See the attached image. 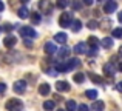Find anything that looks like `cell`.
<instances>
[{"label": "cell", "instance_id": "obj_28", "mask_svg": "<svg viewBox=\"0 0 122 111\" xmlns=\"http://www.w3.org/2000/svg\"><path fill=\"white\" fill-rule=\"evenodd\" d=\"M31 20H33V23H39V22H40V14H39V12L31 14Z\"/></svg>", "mask_w": 122, "mask_h": 111}, {"label": "cell", "instance_id": "obj_30", "mask_svg": "<svg viewBox=\"0 0 122 111\" xmlns=\"http://www.w3.org/2000/svg\"><path fill=\"white\" fill-rule=\"evenodd\" d=\"M86 26H88V29H96V28H97V22L96 20H90Z\"/></svg>", "mask_w": 122, "mask_h": 111}, {"label": "cell", "instance_id": "obj_5", "mask_svg": "<svg viewBox=\"0 0 122 111\" xmlns=\"http://www.w3.org/2000/svg\"><path fill=\"white\" fill-rule=\"evenodd\" d=\"M39 8H40V11H42V12H46V14H50V12L53 11V5H51L50 0H40Z\"/></svg>", "mask_w": 122, "mask_h": 111}, {"label": "cell", "instance_id": "obj_20", "mask_svg": "<svg viewBox=\"0 0 122 111\" xmlns=\"http://www.w3.org/2000/svg\"><path fill=\"white\" fill-rule=\"evenodd\" d=\"M54 106H56V103H54L53 100H46V102H43V108L46 110V111L54 110Z\"/></svg>", "mask_w": 122, "mask_h": 111}, {"label": "cell", "instance_id": "obj_24", "mask_svg": "<svg viewBox=\"0 0 122 111\" xmlns=\"http://www.w3.org/2000/svg\"><path fill=\"white\" fill-rule=\"evenodd\" d=\"M68 54H70V48H66V46L59 49V57H66Z\"/></svg>", "mask_w": 122, "mask_h": 111}, {"label": "cell", "instance_id": "obj_8", "mask_svg": "<svg viewBox=\"0 0 122 111\" xmlns=\"http://www.w3.org/2000/svg\"><path fill=\"white\" fill-rule=\"evenodd\" d=\"M56 90L60 91V93H66V91H70V83L65 80H59L56 83Z\"/></svg>", "mask_w": 122, "mask_h": 111}, {"label": "cell", "instance_id": "obj_19", "mask_svg": "<svg viewBox=\"0 0 122 111\" xmlns=\"http://www.w3.org/2000/svg\"><path fill=\"white\" fill-rule=\"evenodd\" d=\"M77 110V105H76L74 100H68L66 102V111H76Z\"/></svg>", "mask_w": 122, "mask_h": 111}, {"label": "cell", "instance_id": "obj_34", "mask_svg": "<svg viewBox=\"0 0 122 111\" xmlns=\"http://www.w3.org/2000/svg\"><path fill=\"white\" fill-rule=\"evenodd\" d=\"M5 91H6V85L5 83H0V94L5 93Z\"/></svg>", "mask_w": 122, "mask_h": 111}, {"label": "cell", "instance_id": "obj_37", "mask_svg": "<svg viewBox=\"0 0 122 111\" xmlns=\"http://www.w3.org/2000/svg\"><path fill=\"white\" fill-rule=\"evenodd\" d=\"M116 90H117V91H121V93H122V82H119V83H117Z\"/></svg>", "mask_w": 122, "mask_h": 111}, {"label": "cell", "instance_id": "obj_4", "mask_svg": "<svg viewBox=\"0 0 122 111\" xmlns=\"http://www.w3.org/2000/svg\"><path fill=\"white\" fill-rule=\"evenodd\" d=\"M12 90H14V93H17V94H23L25 90H26V82H25V80H17V82H14V87H12Z\"/></svg>", "mask_w": 122, "mask_h": 111}, {"label": "cell", "instance_id": "obj_17", "mask_svg": "<svg viewBox=\"0 0 122 111\" xmlns=\"http://www.w3.org/2000/svg\"><path fill=\"white\" fill-rule=\"evenodd\" d=\"M73 80H74L76 83H82V82L85 80V74H83V72H77V74H74Z\"/></svg>", "mask_w": 122, "mask_h": 111}, {"label": "cell", "instance_id": "obj_29", "mask_svg": "<svg viewBox=\"0 0 122 111\" xmlns=\"http://www.w3.org/2000/svg\"><path fill=\"white\" fill-rule=\"evenodd\" d=\"M90 79H91V82H94V83H102V79L96 74H90Z\"/></svg>", "mask_w": 122, "mask_h": 111}, {"label": "cell", "instance_id": "obj_25", "mask_svg": "<svg viewBox=\"0 0 122 111\" xmlns=\"http://www.w3.org/2000/svg\"><path fill=\"white\" fill-rule=\"evenodd\" d=\"M56 5L59 6V8H66V6L70 5V0H57Z\"/></svg>", "mask_w": 122, "mask_h": 111}, {"label": "cell", "instance_id": "obj_42", "mask_svg": "<svg viewBox=\"0 0 122 111\" xmlns=\"http://www.w3.org/2000/svg\"><path fill=\"white\" fill-rule=\"evenodd\" d=\"M119 56L122 57V46H121V48H119Z\"/></svg>", "mask_w": 122, "mask_h": 111}, {"label": "cell", "instance_id": "obj_38", "mask_svg": "<svg viewBox=\"0 0 122 111\" xmlns=\"http://www.w3.org/2000/svg\"><path fill=\"white\" fill-rule=\"evenodd\" d=\"M3 9H5V5H3V2H2V0H0V12H2Z\"/></svg>", "mask_w": 122, "mask_h": 111}, {"label": "cell", "instance_id": "obj_33", "mask_svg": "<svg viewBox=\"0 0 122 111\" xmlns=\"http://www.w3.org/2000/svg\"><path fill=\"white\" fill-rule=\"evenodd\" d=\"M46 72L50 76H57V72H59V71H57V69H46Z\"/></svg>", "mask_w": 122, "mask_h": 111}, {"label": "cell", "instance_id": "obj_27", "mask_svg": "<svg viewBox=\"0 0 122 111\" xmlns=\"http://www.w3.org/2000/svg\"><path fill=\"white\" fill-rule=\"evenodd\" d=\"M88 45H90V46H97V45H99L97 39H96V37H93V36H90V37H88Z\"/></svg>", "mask_w": 122, "mask_h": 111}, {"label": "cell", "instance_id": "obj_32", "mask_svg": "<svg viewBox=\"0 0 122 111\" xmlns=\"http://www.w3.org/2000/svg\"><path fill=\"white\" fill-rule=\"evenodd\" d=\"M76 111H90V108H88L86 105H83V103H82V105L77 106V110H76Z\"/></svg>", "mask_w": 122, "mask_h": 111}, {"label": "cell", "instance_id": "obj_2", "mask_svg": "<svg viewBox=\"0 0 122 111\" xmlns=\"http://www.w3.org/2000/svg\"><path fill=\"white\" fill-rule=\"evenodd\" d=\"M59 25L62 28L71 26V14H70V12H63V14L59 17Z\"/></svg>", "mask_w": 122, "mask_h": 111}, {"label": "cell", "instance_id": "obj_31", "mask_svg": "<svg viewBox=\"0 0 122 111\" xmlns=\"http://www.w3.org/2000/svg\"><path fill=\"white\" fill-rule=\"evenodd\" d=\"M73 9H81L82 8V2H79V0H73Z\"/></svg>", "mask_w": 122, "mask_h": 111}, {"label": "cell", "instance_id": "obj_41", "mask_svg": "<svg viewBox=\"0 0 122 111\" xmlns=\"http://www.w3.org/2000/svg\"><path fill=\"white\" fill-rule=\"evenodd\" d=\"M117 68H119V71H122V62L119 63V66H117Z\"/></svg>", "mask_w": 122, "mask_h": 111}, {"label": "cell", "instance_id": "obj_9", "mask_svg": "<svg viewBox=\"0 0 122 111\" xmlns=\"http://www.w3.org/2000/svg\"><path fill=\"white\" fill-rule=\"evenodd\" d=\"M15 43H17V39H15L14 36H8L3 39V45L6 46V48H12V46H15Z\"/></svg>", "mask_w": 122, "mask_h": 111}, {"label": "cell", "instance_id": "obj_43", "mask_svg": "<svg viewBox=\"0 0 122 111\" xmlns=\"http://www.w3.org/2000/svg\"><path fill=\"white\" fill-rule=\"evenodd\" d=\"M59 111H65V110H59Z\"/></svg>", "mask_w": 122, "mask_h": 111}, {"label": "cell", "instance_id": "obj_7", "mask_svg": "<svg viewBox=\"0 0 122 111\" xmlns=\"http://www.w3.org/2000/svg\"><path fill=\"white\" fill-rule=\"evenodd\" d=\"M74 53L76 54H88V45L86 43H77L74 46Z\"/></svg>", "mask_w": 122, "mask_h": 111}, {"label": "cell", "instance_id": "obj_45", "mask_svg": "<svg viewBox=\"0 0 122 111\" xmlns=\"http://www.w3.org/2000/svg\"><path fill=\"white\" fill-rule=\"evenodd\" d=\"M0 31H2V29H0Z\"/></svg>", "mask_w": 122, "mask_h": 111}, {"label": "cell", "instance_id": "obj_35", "mask_svg": "<svg viewBox=\"0 0 122 111\" xmlns=\"http://www.w3.org/2000/svg\"><path fill=\"white\" fill-rule=\"evenodd\" d=\"M82 2H83V5L90 6V5H93V2H94V0H82Z\"/></svg>", "mask_w": 122, "mask_h": 111}, {"label": "cell", "instance_id": "obj_12", "mask_svg": "<svg viewBox=\"0 0 122 111\" xmlns=\"http://www.w3.org/2000/svg\"><path fill=\"white\" fill-rule=\"evenodd\" d=\"M57 51V48H56V45H54L53 42H46L45 43V53H46V54H54V53Z\"/></svg>", "mask_w": 122, "mask_h": 111}, {"label": "cell", "instance_id": "obj_6", "mask_svg": "<svg viewBox=\"0 0 122 111\" xmlns=\"http://www.w3.org/2000/svg\"><path fill=\"white\" fill-rule=\"evenodd\" d=\"M116 9H117V3H116V2H113V0H108V2L104 5V11H105V12H108V14L114 12Z\"/></svg>", "mask_w": 122, "mask_h": 111}, {"label": "cell", "instance_id": "obj_11", "mask_svg": "<svg viewBox=\"0 0 122 111\" xmlns=\"http://www.w3.org/2000/svg\"><path fill=\"white\" fill-rule=\"evenodd\" d=\"M114 72H116V69H114L113 63H107V65H104V74L110 76V77H113Z\"/></svg>", "mask_w": 122, "mask_h": 111}, {"label": "cell", "instance_id": "obj_40", "mask_svg": "<svg viewBox=\"0 0 122 111\" xmlns=\"http://www.w3.org/2000/svg\"><path fill=\"white\" fill-rule=\"evenodd\" d=\"M25 45H26V46H33V43H31L30 40H25Z\"/></svg>", "mask_w": 122, "mask_h": 111}, {"label": "cell", "instance_id": "obj_13", "mask_svg": "<svg viewBox=\"0 0 122 111\" xmlns=\"http://www.w3.org/2000/svg\"><path fill=\"white\" fill-rule=\"evenodd\" d=\"M17 14H19V17H20V19H28V15H30V11H28L26 6H22V8H19Z\"/></svg>", "mask_w": 122, "mask_h": 111}, {"label": "cell", "instance_id": "obj_36", "mask_svg": "<svg viewBox=\"0 0 122 111\" xmlns=\"http://www.w3.org/2000/svg\"><path fill=\"white\" fill-rule=\"evenodd\" d=\"M3 28H5V31H11V29H12V25L6 23V25H5V26H3Z\"/></svg>", "mask_w": 122, "mask_h": 111}, {"label": "cell", "instance_id": "obj_1", "mask_svg": "<svg viewBox=\"0 0 122 111\" xmlns=\"http://www.w3.org/2000/svg\"><path fill=\"white\" fill-rule=\"evenodd\" d=\"M6 110L8 111H22L23 110V103L19 99H9L6 102Z\"/></svg>", "mask_w": 122, "mask_h": 111}, {"label": "cell", "instance_id": "obj_39", "mask_svg": "<svg viewBox=\"0 0 122 111\" xmlns=\"http://www.w3.org/2000/svg\"><path fill=\"white\" fill-rule=\"evenodd\" d=\"M117 20H119V22H121V23H122V11L119 12V14H117Z\"/></svg>", "mask_w": 122, "mask_h": 111}, {"label": "cell", "instance_id": "obj_44", "mask_svg": "<svg viewBox=\"0 0 122 111\" xmlns=\"http://www.w3.org/2000/svg\"><path fill=\"white\" fill-rule=\"evenodd\" d=\"M25 2H26V0H25Z\"/></svg>", "mask_w": 122, "mask_h": 111}, {"label": "cell", "instance_id": "obj_16", "mask_svg": "<svg viewBox=\"0 0 122 111\" xmlns=\"http://www.w3.org/2000/svg\"><path fill=\"white\" fill-rule=\"evenodd\" d=\"M56 69H57V71H60V72H66V71H70L71 68H70L68 62H66V63H57Z\"/></svg>", "mask_w": 122, "mask_h": 111}, {"label": "cell", "instance_id": "obj_10", "mask_svg": "<svg viewBox=\"0 0 122 111\" xmlns=\"http://www.w3.org/2000/svg\"><path fill=\"white\" fill-rule=\"evenodd\" d=\"M104 108H105V103L102 102V100H94L90 110L91 111H104Z\"/></svg>", "mask_w": 122, "mask_h": 111}, {"label": "cell", "instance_id": "obj_22", "mask_svg": "<svg viewBox=\"0 0 122 111\" xmlns=\"http://www.w3.org/2000/svg\"><path fill=\"white\" fill-rule=\"evenodd\" d=\"M68 65H70V68H77L79 65H81V60L79 59H71V60H68Z\"/></svg>", "mask_w": 122, "mask_h": 111}, {"label": "cell", "instance_id": "obj_21", "mask_svg": "<svg viewBox=\"0 0 122 111\" xmlns=\"http://www.w3.org/2000/svg\"><path fill=\"white\" fill-rule=\"evenodd\" d=\"M85 96L88 97V99L94 100L96 97H97V91H96V90H88V91H85Z\"/></svg>", "mask_w": 122, "mask_h": 111}, {"label": "cell", "instance_id": "obj_23", "mask_svg": "<svg viewBox=\"0 0 122 111\" xmlns=\"http://www.w3.org/2000/svg\"><path fill=\"white\" fill-rule=\"evenodd\" d=\"M81 28H82V23H81V20H73V31H74V33L81 31Z\"/></svg>", "mask_w": 122, "mask_h": 111}, {"label": "cell", "instance_id": "obj_18", "mask_svg": "<svg viewBox=\"0 0 122 111\" xmlns=\"http://www.w3.org/2000/svg\"><path fill=\"white\" fill-rule=\"evenodd\" d=\"M102 46H104V48H111V46H113V39H111V37H105V39L102 40Z\"/></svg>", "mask_w": 122, "mask_h": 111}, {"label": "cell", "instance_id": "obj_3", "mask_svg": "<svg viewBox=\"0 0 122 111\" xmlns=\"http://www.w3.org/2000/svg\"><path fill=\"white\" fill-rule=\"evenodd\" d=\"M20 34H22V37H30V39H36V37H37V33L31 26L20 28Z\"/></svg>", "mask_w": 122, "mask_h": 111}, {"label": "cell", "instance_id": "obj_14", "mask_svg": "<svg viewBox=\"0 0 122 111\" xmlns=\"http://www.w3.org/2000/svg\"><path fill=\"white\" fill-rule=\"evenodd\" d=\"M66 39H68V36H66L65 33H57L56 36H54V40H56V42H59V43H65Z\"/></svg>", "mask_w": 122, "mask_h": 111}, {"label": "cell", "instance_id": "obj_15", "mask_svg": "<svg viewBox=\"0 0 122 111\" xmlns=\"http://www.w3.org/2000/svg\"><path fill=\"white\" fill-rule=\"evenodd\" d=\"M39 93L42 94V96H48V94H50V85L48 83H42L39 87Z\"/></svg>", "mask_w": 122, "mask_h": 111}, {"label": "cell", "instance_id": "obj_26", "mask_svg": "<svg viewBox=\"0 0 122 111\" xmlns=\"http://www.w3.org/2000/svg\"><path fill=\"white\" fill-rule=\"evenodd\" d=\"M113 37H114V39H122V28H116V29H113Z\"/></svg>", "mask_w": 122, "mask_h": 111}]
</instances>
